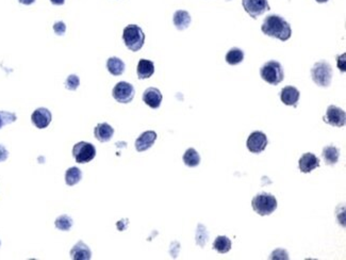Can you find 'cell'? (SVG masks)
Instances as JSON below:
<instances>
[{
    "instance_id": "18",
    "label": "cell",
    "mask_w": 346,
    "mask_h": 260,
    "mask_svg": "<svg viewBox=\"0 0 346 260\" xmlns=\"http://www.w3.org/2000/svg\"><path fill=\"white\" fill-rule=\"evenodd\" d=\"M137 73L139 79H148L150 78L155 73V64L150 60L141 59L138 63Z\"/></svg>"
},
{
    "instance_id": "26",
    "label": "cell",
    "mask_w": 346,
    "mask_h": 260,
    "mask_svg": "<svg viewBox=\"0 0 346 260\" xmlns=\"http://www.w3.org/2000/svg\"><path fill=\"white\" fill-rule=\"evenodd\" d=\"M73 224H74L73 219L66 214L60 215L59 218H56L54 221V226L59 230H62V232H68L71 226H73Z\"/></svg>"
},
{
    "instance_id": "14",
    "label": "cell",
    "mask_w": 346,
    "mask_h": 260,
    "mask_svg": "<svg viewBox=\"0 0 346 260\" xmlns=\"http://www.w3.org/2000/svg\"><path fill=\"white\" fill-rule=\"evenodd\" d=\"M162 93L157 88H148L143 93V102L152 109H158L162 103Z\"/></svg>"
},
{
    "instance_id": "7",
    "label": "cell",
    "mask_w": 346,
    "mask_h": 260,
    "mask_svg": "<svg viewBox=\"0 0 346 260\" xmlns=\"http://www.w3.org/2000/svg\"><path fill=\"white\" fill-rule=\"evenodd\" d=\"M136 90L133 85L129 82L121 81L117 83V85L113 88L112 96L120 104H129L132 102L134 97Z\"/></svg>"
},
{
    "instance_id": "23",
    "label": "cell",
    "mask_w": 346,
    "mask_h": 260,
    "mask_svg": "<svg viewBox=\"0 0 346 260\" xmlns=\"http://www.w3.org/2000/svg\"><path fill=\"white\" fill-rule=\"evenodd\" d=\"M182 160L184 162V164L189 168H195L197 165H199L200 163V156L197 153L196 150L194 148H189L186 150L183 157H182Z\"/></svg>"
},
{
    "instance_id": "4",
    "label": "cell",
    "mask_w": 346,
    "mask_h": 260,
    "mask_svg": "<svg viewBox=\"0 0 346 260\" xmlns=\"http://www.w3.org/2000/svg\"><path fill=\"white\" fill-rule=\"evenodd\" d=\"M260 76L268 84L278 85L284 79L283 67L278 61L271 60L261 66Z\"/></svg>"
},
{
    "instance_id": "35",
    "label": "cell",
    "mask_w": 346,
    "mask_h": 260,
    "mask_svg": "<svg viewBox=\"0 0 346 260\" xmlns=\"http://www.w3.org/2000/svg\"><path fill=\"white\" fill-rule=\"evenodd\" d=\"M50 3L54 6H62V5H64L65 0H50Z\"/></svg>"
},
{
    "instance_id": "16",
    "label": "cell",
    "mask_w": 346,
    "mask_h": 260,
    "mask_svg": "<svg viewBox=\"0 0 346 260\" xmlns=\"http://www.w3.org/2000/svg\"><path fill=\"white\" fill-rule=\"evenodd\" d=\"M70 258L74 260H89L92 258V252L84 242H77L70 251Z\"/></svg>"
},
{
    "instance_id": "31",
    "label": "cell",
    "mask_w": 346,
    "mask_h": 260,
    "mask_svg": "<svg viewBox=\"0 0 346 260\" xmlns=\"http://www.w3.org/2000/svg\"><path fill=\"white\" fill-rule=\"evenodd\" d=\"M270 258H271V259H289V256H287L286 251L281 250V249H278V250L274 251V252L271 254Z\"/></svg>"
},
{
    "instance_id": "27",
    "label": "cell",
    "mask_w": 346,
    "mask_h": 260,
    "mask_svg": "<svg viewBox=\"0 0 346 260\" xmlns=\"http://www.w3.org/2000/svg\"><path fill=\"white\" fill-rule=\"evenodd\" d=\"M208 239H209V235H208L206 227L204 225L199 224L197 227V232H196V243L200 245L201 248H204L208 242Z\"/></svg>"
},
{
    "instance_id": "2",
    "label": "cell",
    "mask_w": 346,
    "mask_h": 260,
    "mask_svg": "<svg viewBox=\"0 0 346 260\" xmlns=\"http://www.w3.org/2000/svg\"><path fill=\"white\" fill-rule=\"evenodd\" d=\"M123 41L126 47L133 52L139 51L145 43V34L138 25H128L123 32Z\"/></svg>"
},
{
    "instance_id": "21",
    "label": "cell",
    "mask_w": 346,
    "mask_h": 260,
    "mask_svg": "<svg viewBox=\"0 0 346 260\" xmlns=\"http://www.w3.org/2000/svg\"><path fill=\"white\" fill-rule=\"evenodd\" d=\"M107 68L113 76H121L125 71V63L118 57H111L107 61Z\"/></svg>"
},
{
    "instance_id": "5",
    "label": "cell",
    "mask_w": 346,
    "mask_h": 260,
    "mask_svg": "<svg viewBox=\"0 0 346 260\" xmlns=\"http://www.w3.org/2000/svg\"><path fill=\"white\" fill-rule=\"evenodd\" d=\"M333 67L327 61L316 62L311 68V77L315 84L321 88H328L333 79Z\"/></svg>"
},
{
    "instance_id": "25",
    "label": "cell",
    "mask_w": 346,
    "mask_h": 260,
    "mask_svg": "<svg viewBox=\"0 0 346 260\" xmlns=\"http://www.w3.org/2000/svg\"><path fill=\"white\" fill-rule=\"evenodd\" d=\"M225 59L229 65H238L244 60V51L238 47H234L227 52Z\"/></svg>"
},
{
    "instance_id": "29",
    "label": "cell",
    "mask_w": 346,
    "mask_h": 260,
    "mask_svg": "<svg viewBox=\"0 0 346 260\" xmlns=\"http://www.w3.org/2000/svg\"><path fill=\"white\" fill-rule=\"evenodd\" d=\"M65 88L69 91H76L80 85V79L77 75H69L65 80Z\"/></svg>"
},
{
    "instance_id": "20",
    "label": "cell",
    "mask_w": 346,
    "mask_h": 260,
    "mask_svg": "<svg viewBox=\"0 0 346 260\" xmlns=\"http://www.w3.org/2000/svg\"><path fill=\"white\" fill-rule=\"evenodd\" d=\"M322 157L324 159V161L327 165H335L339 161L340 158V150L336 146L329 145L325 146L322 152Z\"/></svg>"
},
{
    "instance_id": "11",
    "label": "cell",
    "mask_w": 346,
    "mask_h": 260,
    "mask_svg": "<svg viewBox=\"0 0 346 260\" xmlns=\"http://www.w3.org/2000/svg\"><path fill=\"white\" fill-rule=\"evenodd\" d=\"M51 112L47 108H37L31 115L32 124L39 129L47 128L51 123Z\"/></svg>"
},
{
    "instance_id": "9",
    "label": "cell",
    "mask_w": 346,
    "mask_h": 260,
    "mask_svg": "<svg viewBox=\"0 0 346 260\" xmlns=\"http://www.w3.org/2000/svg\"><path fill=\"white\" fill-rule=\"evenodd\" d=\"M323 121L328 125L341 128L345 125L346 113L343 109L335 105H330L326 110V114L323 118Z\"/></svg>"
},
{
    "instance_id": "30",
    "label": "cell",
    "mask_w": 346,
    "mask_h": 260,
    "mask_svg": "<svg viewBox=\"0 0 346 260\" xmlns=\"http://www.w3.org/2000/svg\"><path fill=\"white\" fill-rule=\"evenodd\" d=\"M53 31L56 35H63L66 31V25L63 22H56L53 24Z\"/></svg>"
},
{
    "instance_id": "28",
    "label": "cell",
    "mask_w": 346,
    "mask_h": 260,
    "mask_svg": "<svg viewBox=\"0 0 346 260\" xmlns=\"http://www.w3.org/2000/svg\"><path fill=\"white\" fill-rule=\"evenodd\" d=\"M17 117L15 113L9 111H0V129L4 126L16 122Z\"/></svg>"
},
{
    "instance_id": "22",
    "label": "cell",
    "mask_w": 346,
    "mask_h": 260,
    "mask_svg": "<svg viewBox=\"0 0 346 260\" xmlns=\"http://www.w3.org/2000/svg\"><path fill=\"white\" fill-rule=\"evenodd\" d=\"M232 249V241L226 236H219L213 242V250L220 254H226Z\"/></svg>"
},
{
    "instance_id": "34",
    "label": "cell",
    "mask_w": 346,
    "mask_h": 260,
    "mask_svg": "<svg viewBox=\"0 0 346 260\" xmlns=\"http://www.w3.org/2000/svg\"><path fill=\"white\" fill-rule=\"evenodd\" d=\"M18 3L22 4V5H25V6H30V5L35 3V0H18Z\"/></svg>"
},
{
    "instance_id": "37",
    "label": "cell",
    "mask_w": 346,
    "mask_h": 260,
    "mask_svg": "<svg viewBox=\"0 0 346 260\" xmlns=\"http://www.w3.org/2000/svg\"><path fill=\"white\" fill-rule=\"evenodd\" d=\"M0 245H2V242H0Z\"/></svg>"
},
{
    "instance_id": "1",
    "label": "cell",
    "mask_w": 346,
    "mask_h": 260,
    "mask_svg": "<svg viewBox=\"0 0 346 260\" xmlns=\"http://www.w3.org/2000/svg\"><path fill=\"white\" fill-rule=\"evenodd\" d=\"M261 30L265 35L278 39L281 42L287 41L292 35L291 25L276 14H271L264 18Z\"/></svg>"
},
{
    "instance_id": "36",
    "label": "cell",
    "mask_w": 346,
    "mask_h": 260,
    "mask_svg": "<svg viewBox=\"0 0 346 260\" xmlns=\"http://www.w3.org/2000/svg\"><path fill=\"white\" fill-rule=\"evenodd\" d=\"M315 2L319 3V4H325V3L328 2V0H315Z\"/></svg>"
},
{
    "instance_id": "32",
    "label": "cell",
    "mask_w": 346,
    "mask_h": 260,
    "mask_svg": "<svg viewBox=\"0 0 346 260\" xmlns=\"http://www.w3.org/2000/svg\"><path fill=\"white\" fill-rule=\"evenodd\" d=\"M8 158H9L8 150L4 145H2V144H0V162L6 161Z\"/></svg>"
},
{
    "instance_id": "17",
    "label": "cell",
    "mask_w": 346,
    "mask_h": 260,
    "mask_svg": "<svg viewBox=\"0 0 346 260\" xmlns=\"http://www.w3.org/2000/svg\"><path fill=\"white\" fill-rule=\"evenodd\" d=\"M114 135V129L108 123H99L94 128V136L95 138L102 143L109 142Z\"/></svg>"
},
{
    "instance_id": "24",
    "label": "cell",
    "mask_w": 346,
    "mask_h": 260,
    "mask_svg": "<svg viewBox=\"0 0 346 260\" xmlns=\"http://www.w3.org/2000/svg\"><path fill=\"white\" fill-rule=\"evenodd\" d=\"M82 179V172L79 168L73 166L69 168L65 173V182L67 185L73 187L77 184Z\"/></svg>"
},
{
    "instance_id": "15",
    "label": "cell",
    "mask_w": 346,
    "mask_h": 260,
    "mask_svg": "<svg viewBox=\"0 0 346 260\" xmlns=\"http://www.w3.org/2000/svg\"><path fill=\"white\" fill-rule=\"evenodd\" d=\"M157 134L152 130H148V132L143 133L137 140H136V150L139 153L145 152L152 147L157 140Z\"/></svg>"
},
{
    "instance_id": "13",
    "label": "cell",
    "mask_w": 346,
    "mask_h": 260,
    "mask_svg": "<svg viewBox=\"0 0 346 260\" xmlns=\"http://www.w3.org/2000/svg\"><path fill=\"white\" fill-rule=\"evenodd\" d=\"M300 97V92L292 85H286L280 92V99L285 106L297 107V103Z\"/></svg>"
},
{
    "instance_id": "19",
    "label": "cell",
    "mask_w": 346,
    "mask_h": 260,
    "mask_svg": "<svg viewBox=\"0 0 346 260\" xmlns=\"http://www.w3.org/2000/svg\"><path fill=\"white\" fill-rule=\"evenodd\" d=\"M191 21L192 18H191L190 13L184 10L176 11L174 13V16H172V22H174V25L178 30H184V29L189 28Z\"/></svg>"
},
{
    "instance_id": "8",
    "label": "cell",
    "mask_w": 346,
    "mask_h": 260,
    "mask_svg": "<svg viewBox=\"0 0 346 260\" xmlns=\"http://www.w3.org/2000/svg\"><path fill=\"white\" fill-rule=\"evenodd\" d=\"M244 10L246 11L249 16L254 20L258 18L264 12L271 10L267 0H242Z\"/></svg>"
},
{
    "instance_id": "10",
    "label": "cell",
    "mask_w": 346,
    "mask_h": 260,
    "mask_svg": "<svg viewBox=\"0 0 346 260\" xmlns=\"http://www.w3.org/2000/svg\"><path fill=\"white\" fill-rule=\"evenodd\" d=\"M267 143H268L267 137L264 133L254 132L253 134L249 135L246 141V146L251 153L260 154L266 148Z\"/></svg>"
},
{
    "instance_id": "6",
    "label": "cell",
    "mask_w": 346,
    "mask_h": 260,
    "mask_svg": "<svg viewBox=\"0 0 346 260\" xmlns=\"http://www.w3.org/2000/svg\"><path fill=\"white\" fill-rule=\"evenodd\" d=\"M96 156V148L92 143L79 142L73 147V157L77 163H89Z\"/></svg>"
},
{
    "instance_id": "12",
    "label": "cell",
    "mask_w": 346,
    "mask_h": 260,
    "mask_svg": "<svg viewBox=\"0 0 346 260\" xmlns=\"http://www.w3.org/2000/svg\"><path fill=\"white\" fill-rule=\"evenodd\" d=\"M320 159L312 153H306L302 155L298 161L299 170L301 173H310L313 170L320 168Z\"/></svg>"
},
{
    "instance_id": "3",
    "label": "cell",
    "mask_w": 346,
    "mask_h": 260,
    "mask_svg": "<svg viewBox=\"0 0 346 260\" xmlns=\"http://www.w3.org/2000/svg\"><path fill=\"white\" fill-rule=\"evenodd\" d=\"M252 206L259 215H270L277 209V199L271 193L262 192L253 198Z\"/></svg>"
},
{
    "instance_id": "33",
    "label": "cell",
    "mask_w": 346,
    "mask_h": 260,
    "mask_svg": "<svg viewBox=\"0 0 346 260\" xmlns=\"http://www.w3.org/2000/svg\"><path fill=\"white\" fill-rule=\"evenodd\" d=\"M337 63H338L339 69L342 70V71H345V65H344V63H345V53L342 54V61H341L339 55L337 57Z\"/></svg>"
}]
</instances>
